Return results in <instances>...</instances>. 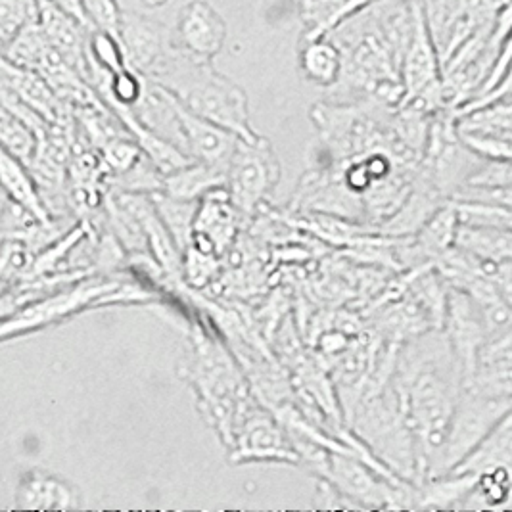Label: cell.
Here are the masks:
<instances>
[{"mask_svg":"<svg viewBox=\"0 0 512 512\" xmlns=\"http://www.w3.org/2000/svg\"><path fill=\"white\" fill-rule=\"evenodd\" d=\"M300 68H302L303 77L309 83L332 89L342 79V71H344L342 52L328 37L302 41Z\"/></svg>","mask_w":512,"mask_h":512,"instance_id":"17","label":"cell"},{"mask_svg":"<svg viewBox=\"0 0 512 512\" xmlns=\"http://www.w3.org/2000/svg\"><path fill=\"white\" fill-rule=\"evenodd\" d=\"M117 35L129 66L144 77L156 70L175 48L173 33H169L165 25L142 14L121 12Z\"/></svg>","mask_w":512,"mask_h":512,"instance_id":"10","label":"cell"},{"mask_svg":"<svg viewBox=\"0 0 512 512\" xmlns=\"http://www.w3.org/2000/svg\"><path fill=\"white\" fill-rule=\"evenodd\" d=\"M505 373H512V326L489 336L476 361V376Z\"/></svg>","mask_w":512,"mask_h":512,"instance_id":"21","label":"cell"},{"mask_svg":"<svg viewBox=\"0 0 512 512\" xmlns=\"http://www.w3.org/2000/svg\"><path fill=\"white\" fill-rule=\"evenodd\" d=\"M175 112L181 125L183 150L187 152L188 158L192 162L210 163L229 169V162L233 158L240 137L204 117L192 114L177 98Z\"/></svg>","mask_w":512,"mask_h":512,"instance_id":"11","label":"cell"},{"mask_svg":"<svg viewBox=\"0 0 512 512\" xmlns=\"http://www.w3.org/2000/svg\"><path fill=\"white\" fill-rule=\"evenodd\" d=\"M227 39V24L206 0H192L181 8L173 45L196 62H213Z\"/></svg>","mask_w":512,"mask_h":512,"instance_id":"9","label":"cell"},{"mask_svg":"<svg viewBox=\"0 0 512 512\" xmlns=\"http://www.w3.org/2000/svg\"><path fill=\"white\" fill-rule=\"evenodd\" d=\"M79 489L41 468L22 474L16 489L20 511H73L79 507Z\"/></svg>","mask_w":512,"mask_h":512,"instance_id":"12","label":"cell"},{"mask_svg":"<svg viewBox=\"0 0 512 512\" xmlns=\"http://www.w3.org/2000/svg\"><path fill=\"white\" fill-rule=\"evenodd\" d=\"M443 334L447 336L453 353L459 361L463 384L468 386L476 376V361L482 346L489 338L482 309L470 294L449 286L447 311L443 321Z\"/></svg>","mask_w":512,"mask_h":512,"instance_id":"8","label":"cell"},{"mask_svg":"<svg viewBox=\"0 0 512 512\" xmlns=\"http://www.w3.org/2000/svg\"><path fill=\"white\" fill-rule=\"evenodd\" d=\"M495 280L503 292V296L509 300L512 305V259L511 261H503L499 263V269H497V275Z\"/></svg>","mask_w":512,"mask_h":512,"instance_id":"22","label":"cell"},{"mask_svg":"<svg viewBox=\"0 0 512 512\" xmlns=\"http://www.w3.org/2000/svg\"><path fill=\"white\" fill-rule=\"evenodd\" d=\"M52 2L58 4L62 10H66L68 14H71L75 20H79L81 24L94 29L91 22H89V18H87V14H85V8H83V2H81V0H52Z\"/></svg>","mask_w":512,"mask_h":512,"instance_id":"23","label":"cell"},{"mask_svg":"<svg viewBox=\"0 0 512 512\" xmlns=\"http://www.w3.org/2000/svg\"><path fill=\"white\" fill-rule=\"evenodd\" d=\"M0 142L2 150L14 156L16 160L31 165L39 152V135L29 127L24 119L14 116L10 110L2 108L0 112Z\"/></svg>","mask_w":512,"mask_h":512,"instance_id":"19","label":"cell"},{"mask_svg":"<svg viewBox=\"0 0 512 512\" xmlns=\"http://www.w3.org/2000/svg\"><path fill=\"white\" fill-rule=\"evenodd\" d=\"M511 411L512 396L484 392L472 386L463 388L442 451L434 459L426 478L449 474L455 466L461 465L488 440L489 434Z\"/></svg>","mask_w":512,"mask_h":512,"instance_id":"4","label":"cell"},{"mask_svg":"<svg viewBox=\"0 0 512 512\" xmlns=\"http://www.w3.org/2000/svg\"><path fill=\"white\" fill-rule=\"evenodd\" d=\"M227 171L210 163L192 162L163 177V194L187 202H200L217 188H227Z\"/></svg>","mask_w":512,"mask_h":512,"instance_id":"14","label":"cell"},{"mask_svg":"<svg viewBox=\"0 0 512 512\" xmlns=\"http://www.w3.org/2000/svg\"><path fill=\"white\" fill-rule=\"evenodd\" d=\"M378 0H302V41H313L326 37L332 29L350 20L351 16L363 12Z\"/></svg>","mask_w":512,"mask_h":512,"instance_id":"15","label":"cell"},{"mask_svg":"<svg viewBox=\"0 0 512 512\" xmlns=\"http://www.w3.org/2000/svg\"><path fill=\"white\" fill-rule=\"evenodd\" d=\"M279 181V158L271 142L240 139L227 171V192L240 217L256 215Z\"/></svg>","mask_w":512,"mask_h":512,"instance_id":"5","label":"cell"},{"mask_svg":"<svg viewBox=\"0 0 512 512\" xmlns=\"http://www.w3.org/2000/svg\"><path fill=\"white\" fill-rule=\"evenodd\" d=\"M146 8H162L169 0H140Z\"/></svg>","mask_w":512,"mask_h":512,"instance_id":"24","label":"cell"},{"mask_svg":"<svg viewBox=\"0 0 512 512\" xmlns=\"http://www.w3.org/2000/svg\"><path fill=\"white\" fill-rule=\"evenodd\" d=\"M231 461L252 463V461H277L300 465V453L292 442L288 430L277 415L254 403L242 420L233 447Z\"/></svg>","mask_w":512,"mask_h":512,"instance_id":"7","label":"cell"},{"mask_svg":"<svg viewBox=\"0 0 512 512\" xmlns=\"http://www.w3.org/2000/svg\"><path fill=\"white\" fill-rule=\"evenodd\" d=\"M187 376L198 394V407L204 417L231 449L242 420L256 403L231 353L202 332H196Z\"/></svg>","mask_w":512,"mask_h":512,"instance_id":"3","label":"cell"},{"mask_svg":"<svg viewBox=\"0 0 512 512\" xmlns=\"http://www.w3.org/2000/svg\"><path fill=\"white\" fill-rule=\"evenodd\" d=\"M390 382L417 442L420 484L442 451L465 388L459 361L443 330H430L399 344Z\"/></svg>","mask_w":512,"mask_h":512,"instance_id":"1","label":"cell"},{"mask_svg":"<svg viewBox=\"0 0 512 512\" xmlns=\"http://www.w3.org/2000/svg\"><path fill=\"white\" fill-rule=\"evenodd\" d=\"M455 246L491 263L512 259V231L495 227L459 225Z\"/></svg>","mask_w":512,"mask_h":512,"instance_id":"18","label":"cell"},{"mask_svg":"<svg viewBox=\"0 0 512 512\" xmlns=\"http://www.w3.org/2000/svg\"><path fill=\"white\" fill-rule=\"evenodd\" d=\"M2 89L12 91L50 123L64 121V100L41 73L20 68L2 58Z\"/></svg>","mask_w":512,"mask_h":512,"instance_id":"13","label":"cell"},{"mask_svg":"<svg viewBox=\"0 0 512 512\" xmlns=\"http://www.w3.org/2000/svg\"><path fill=\"white\" fill-rule=\"evenodd\" d=\"M0 175H2L4 196L24 206L25 210L31 211L39 221L43 223L52 221V213L48 211L41 188L37 185V179L29 173V165L16 160L14 156L2 150Z\"/></svg>","mask_w":512,"mask_h":512,"instance_id":"16","label":"cell"},{"mask_svg":"<svg viewBox=\"0 0 512 512\" xmlns=\"http://www.w3.org/2000/svg\"><path fill=\"white\" fill-rule=\"evenodd\" d=\"M39 0H0V41L8 47L29 25L39 24Z\"/></svg>","mask_w":512,"mask_h":512,"instance_id":"20","label":"cell"},{"mask_svg":"<svg viewBox=\"0 0 512 512\" xmlns=\"http://www.w3.org/2000/svg\"><path fill=\"white\" fill-rule=\"evenodd\" d=\"M116 282L104 280H81L77 286H66L47 298L29 303L18 309V315L4 317L2 321V338L20 336L29 330H39L41 326L58 323L73 313L85 309L93 302H104L108 294L116 290Z\"/></svg>","mask_w":512,"mask_h":512,"instance_id":"6","label":"cell"},{"mask_svg":"<svg viewBox=\"0 0 512 512\" xmlns=\"http://www.w3.org/2000/svg\"><path fill=\"white\" fill-rule=\"evenodd\" d=\"M146 79L167 89L192 114L208 119L240 139L261 137L250 123L248 94L229 77L213 70L211 62H196L173 48Z\"/></svg>","mask_w":512,"mask_h":512,"instance_id":"2","label":"cell"}]
</instances>
